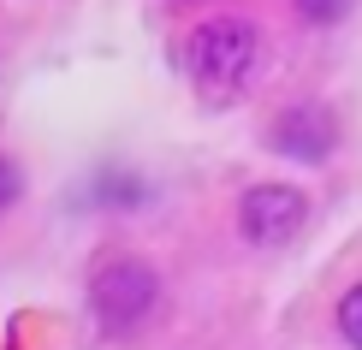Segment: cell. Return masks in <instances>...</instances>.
Returning a JSON list of instances; mask_svg holds the SVG:
<instances>
[{
	"instance_id": "cell-1",
	"label": "cell",
	"mask_w": 362,
	"mask_h": 350,
	"mask_svg": "<svg viewBox=\"0 0 362 350\" xmlns=\"http://www.w3.org/2000/svg\"><path fill=\"white\" fill-rule=\"evenodd\" d=\"M255 59H262V36H255L250 18H208V24H196L190 42H185L190 83L202 89L208 101H232L238 89L255 78Z\"/></svg>"
},
{
	"instance_id": "cell-2",
	"label": "cell",
	"mask_w": 362,
	"mask_h": 350,
	"mask_svg": "<svg viewBox=\"0 0 362 350\" xmlns=\"http://www.w3.org/2000/svg\"><path fill=\"white\" fill-rule=\"evenodd\" d=\"M155 303H160V279L148 262H107L89 279V309H95V321L107 332L143 327L155 315Z\"/></svg>"
},
{
	"instance_id": "cell-3",
	"label": "cell",
	"mask_w": 362,
	"mask_h": 350,
	"mask_svg": "<svg viewBox=\"0 0 362 350\" xmlns=\"http://www.w3.org/2000/svg\"><path fill=\"white\" fill-rule=\"evenodd\" d=\"M244 238L250 243H291L297 232H303V220H309V202H303V190H291V185H255L244 196Z\"/></svg>"
},
{
	"instance_id": "cell-4",
	"label": "cell",
	"mask_w": 362,
	"mask_h": 350,
	"mask_svg": "<svg viewBox=\"0 0 362 350\" xmlns=\"http://www.w3.org/2000/svg\"><path fill=\"white\" fill-rule=\"evenodd\" d=\"M267 143H274V155H291V161H327L339 143V119L321 101H291L267 125Z\"/></svg>"
},
{
	"instance_id": "cell-5",
	"label": "cell",
	"mask_w": 362,
	"mask_h": 350,
	"mask_svg": "<svg viewBox=\"0 0 362 350\" xmlns=\"http://www.w3.org/2000/svg\"><path fill=\"white\" fill-rule=\"evenodd\" d=\"M339 332L362 350V285H351V291L339 297Z\"/></svg>"
},
{
	"instance_id": "cell-6",
	"label": "cell",
	"mask_w": 362,
	"mask_h": 350,
	"mask_svg": "<svg viewBox=\"0 0 362 350\" xmlns=\"http://www.w3.org/2000/svg\"><path fill=\"white\" fill-rule=\"evenodd\" d=\"M291 6H297L303 24H339L344 12H351V0H291Z\"/></svg>"
},
{
	"instance_id": "cell-7",
	"label": "cell",
	"mask_w": 362,
	"mask_h": 350,
	"mask_svg": "<svg viewBox=\"0 0 362 350\" xmlns=\"http://www.w3.org/2000/svg\"><path fill=\"white\" fill-rule=\"evenodd\" d=\"M18 190H24V178H18V166H12L6 155H0V214H6V208L18 202Z\"/></svg>"
}]
</instances>
